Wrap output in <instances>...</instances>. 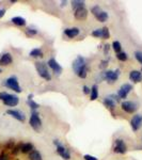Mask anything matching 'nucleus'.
I'll return each mask as SVG.
<instances>
[{
  "mask_svg": "<svg viewBox=\"0 0 142 160\" xmlns=\"http://www.w3.org/2000/svg\"><path fill=\"white\" fill-rule=\"evenodd\" d=\"M117 58L119 59L120 61H126L128 59V57H127V53L126 52H119V53H117Z\"/></svg>",
  "mask_w": 142,
  "mask_h": 160,
  "instance_id": "nucleus-29",
  "label": "nucleus"
},
{
  "mask_svg": "<svg viewBox=\"0 0 142 160\" xmlns=\"http://www.w3.org/2000/svg\"><path fill=\"white\" fill-rule=\"evenodd\" d=\"M129 79L135 83L142 81V74L140 71H131L129 73Z\"/></svg>",
  "mask_w": 142,
  "mask_h": 160,
  "instance_id": "nucleus-16",
  "label": "nucleus"
},
{
  "mask_svg": "<svg viewBox=\"0 0 142 160\" xmlns=\"http://www.w3.org/2000/svg\"><path fill=\"white\" fill-rule=\"evenodd\" d=\"M35 68H37V71H38V74L40 75L42 78H44L45 80H48V81L51 80V75L49 72H48V68L45 63H43V62H35Z\"/></svg>",
  "mask_w": 142,
  "mask_h": 160,
  "instance_id": "nucleus-3",
  "label": "nucleus"
},
{
  "mask_svg": "<svg viewBox=\"0 0 142 160\" xmlns=\"http://www.w3.org/2000/svg\"><path fill=\"white\" fill-rule=\"evenodd\" d=\"M82 90H84V94H90V93H91V89H90L89 87H87V86H84V87H82Z\"/></svg>",
  "mask_w": 142,
  "mask_h": 160,
  "instance_id": "nucleus-36",
  "label": "nucleus"
},
{
  "mask_svg": "<svg viewBox=\"0 0 142 160\" xmlns=\"http://www.w3.org/2000/svg\"><path fill=\"white\" fill-rule=\"evenodd\" d=\"M57 153H58L64 160H69L71 159V154L68 148H65L64 146H62L61 144L57 145Z\"/></svg>",
  "mask_w": 142,
  "mask_h": 160,
  "instance_id": "nucleus-14",
  "label": "nucleus"
},
{
  "mask_svg": "<svg viewBox=\"0 0 142 160\" xmlns=\"http://www.w3.org/2000/svg\"><path fill=\"white\" fill-rule=\"evenodd\" d=\"M1 72H2V71H1V68H0V73H1Z\"/></svg>",
  "mask_w": 142,
  "mask_h": 160,
  "instance_id": "nucleus-41",
  "label": "nucleus"
},
{
  "mask_svg": "<svg viewBox=\"0 0 142 160\" xmlns=\"http://www.w3.org/2000/svg\"><path fill=\"white\" fill-rule=\"evenodd\" d=\"M109 37H110L109 29H108L107 27H104L103 28V38H104V40H107V38H109Z\"/></svg>",
  "mask_w": 142,
  "mask_h": 160,
  "instance_id": "nucleus-31",
  "label": "nucleus"
},
{
  "mask_svg": "<svg viewBox=\"0 0 142 160\" xmlns=\"http://www.w3.org/2000/svg\"><path fill=\"white\" fill-rule=\"evenodd\" d=\"M32 97H33V95L32 94H30L29 96H28V100H27V104L28 106L32 109L33 111H35V109H38L40 106H38V104H37V102H34V100L32 99Z\"/></svg>",
  "mask_w": 142,
  "mask_h": 160,
  "instance_id": "nucleus-21",
  "label": "nucleus"
},
{
  "mask_svg": "<svg viewBox=\"0 0 142 160\" xmlns=\"http://www.w3.org/2000/svg\"><path fill=\"white\" fill-rule=\"evenodd\" d=\"M4 86L7 88H9V89L13 90V91H15L16 93L22 92V88L19 87L18 80H17V78L15 76H12V77H10V78H8L6 80V82H4Z\"/></svg>",
  "mask_w": 142,
  "mask_h": 160,
  "instance_id": "nucleus-6",
  "label": "nucleus"
},
{
  "mask_svg": "<svg viewBox=\"0 0 142 160\" xmlns=\"http://www.w3.org/2000/svg\"><path fill=\"white\" fill-rule=\"evenodd\" d=\"M38 33V31L35 29H31V28H28L27 30H26V34L28 35V37H32V35H35Z\"/></svg>",
  "mask_w": 142,
  "mask_h": 160,
  "instance_id": "nucleus-32",
  "label": "nucleus"
},
{
  "mask_svg": "<svg viewBox=\"0 0 142 160\" xmlns=\"http://www.w3.org/2000/svg\"><path fill=\"white\" fill-rule=\"evenodd\" d=\"M74 15H75V18L76 19H79V20L86 19L88 16V10L86 8H80V9L75 11Z\"/></svg>",
  "mask_w": 142,
  "mask_h": 160,
  "instance_id": "nucleus-15",
  "label": "nucleus"
},
{
  "mask_svg": "<svg viewBox=\"0 0 142 160\" xmlns=\"http://www.w3.org/2000/svg\"><path fill=\"white\" fill-rule=\"evenodd\" d=\"M0 160H9V156L6 153H1L0 154Z\"/></svg>",
  "mask_w": 142,
  "mask_h": 160,
  "instance_id": "nucleus-37",
  "label": "nucleus"
},
{
  "mask_svg": "<svg viewBox=\"0 0 142 160\" xmlns=\"http://www.w3.org/2000/svg\"><path fill=\"white\" fill-rule=\"evenodd\" d=\"M30 57H33V58H42L43 52L40 48H34V49L30 51Z\"/></svg>",
  "mask_w": 142,
  "mask_h": 160,
  "instance_id": "nucleus-24",
  "label": "nucleus"
},
{
  "mask_svg": "<svg viewBox=\"0 0 142 160\" xmlns=\"http://www.w3.org/2000/svg\"><path fill=\"white\" fill-rule=\"evenodd\" d=\"M4 14H6V10H4V9L0 10V18H1V17H3Z\"/></svg>",
  "mask_w": 142,
  "mask_h": 160,
  "instance_id": "nucleus-38",
  "label": "nucleus"
},
{
  "mask_svg": "<svg viewBox=\"0 0 142 160\" xmlns=\"http://www.w3.org/2000/svg\"><path fill=\"white\" fill-rule=\"evenodd\" d=\"M109 47H110L109 45H105V53H107L109 51Z\"/></svg>",
  "mask_w": 142,
  "mask_h": 160,
  "instance_id": "nucleus-40",
  "label": "nucleus"
},
{
  "mask_svg": "<svg viewBox=\"0 0 142 160\" xmlns=\"http://www.w3.org/2000/svg\"><path fill=\"white\" fill-rule=\"evenodd\" d=\"M131 90H133V86H131V84H129V83H124L123 86L120 88V90H119V92H118L119 98L125 99L126 97H127L128 93H129Z\"/></svg>",
  "mask_w": 142,
  "mask_h": 160,
  "instance_id": "nucleus-9",
  "label": "nucleus"
},
{
  "mask_svg": "<svg viewBox=\"0 0 142 160\" xmlns=\"http://www.w3.org/2000/svg\"><path fill=\"white\" fill-rule=\"evenodd\" d=\"M12 62H13V58H12L11 53H9V52L2 55L1 58H0V65L6 66V65H9V64H11Z\"/></svg>",
  "mask_w": 142,
  "mask_h": 160,
  "instance_id": "nucleus-17",
  "label": "nucleus"
},
{
  "mask_svg": "<svg viewBox=\"0 0 142 160\" xmlns=\"http://www.w3.org/2000/svg\"><path fill=\"white\" fill-rule=\"evenodd\" d=\"M135 57H136L137 61H138L139 63L142 64V52H141V51H136V52H135Z\"/></svg>",
  "mask_w": 142,
  "mask_h": 160,
  "instance_id": "nucleus-33",
  "label": "nucleus"
},
{
  "mask_svg": "<svg viewBox=\"0 0 142 160\" xmlns=\"http://www.w3.org/2000/svg\"><path fill=\"white\" fill-rule=\"evenodd\" d=\"M84 160H97L96 157L91 156V155H84Z\"/></svg>",
  "mask_w": 142,
  "mask_h": 160,
  "instance_id": "nucleus-35",
  "label": "nucleus"
},
{
  "mask_svg": "<svg viewBox=\"0 0 142 160\" xmlns=\"http://www.w3.org/2000/svg\"><path fill=\"white\" fill-rule=\"evenodd\" d=\"M92 37L103 38V28H102V29H96V30L93 31V32H92Z\"/></svg>",
  "mask_w": 142,
  "mask_h": 160,
  "instance_id": "nucleus-28",
  "label": "nucleus"
},
{
  "mask_svg": "<svg viewBox=\"0 0 142 160\" xmlns=\"http://www.w3.org/2000/svg\"><path fill=\"white\" fill-rule=\"evenodd\" d=\"M108 18V13L107 12H105V11H102L99 13V15L96 16V19L97 20H99L100 22H105L106 20H107Z\"/></svg>",
  "mask_w": 142,
  "mask_h": 160,
  "instance_id": "nucleus-26",
  "label": "nucleus"
},
{
  "mask_svg": "<svg viewBox=\"0 0 142 160\" xmlns=\"http://www.w3.org/2000/svg\"><path fill=\"white\" fill-rule=\"evenodd\" d=\"M0 99L3 102V104L9 107H15V106L18 105L19 99L16 95L9 94L7 92H1L0 93Z\"/></svg>",
  "mask_w": 142,
  "mask_h": 160,
  "instance_id": "nucleus-2",
  "label": "nucleus"
},
{
  "mask_svg": "<svg viewBox=\"0 0 142 160\" xmlns=\"http://www.w3.org/2000/svg\"><path fill=\"white\" fill-rule=\"evenodd\" d=\"M119 100H120V98H119L118 95H110V96H107L104 99V105L109 109H114Z\"/></svg>",
  "mask_w": 142,
  "mask_h": 160,
  "instance_id": "nucleus-7",
  "label": "nucleus"
},
{
  "mask_svg": "<svg viewBox=\"0 0 142 160\" xmlns=\"http://www.w3.org/2000/svg\"><path fill=\"white\" fill-rule=\"evenodd\" d=\"M72 8H73L75 11L80 9V8H84V2L80 1V0H74V1H72Z\"/></svg>",
  "mask_w": 142,
  "mask_h": 160,
  "instance_id": "nucleus-25",
  "label": "nucleus"
},
{
  "mask_svg": "<svg viewBox=\"0 0 142 160\" xmlns=\"http://www.w3.org/2000/svg\"><path fill=\"white\" fill-rule=\"evenodd\" d=\"M33 149V144L32 143H22V146H20V152L24 154L30 153Z\"/></svg>",
  "mask_w": 142,
  "mask_h": 160,
  "instance_id": "nucleus-20",
  "label": "nucleus"
},
{
  "mask_svg": "<svg viewBox=\"0 0 142 160\" xmlns=\"http://www.w3.org/2000/svg\"><path fill=\"white\" fill-rule=\"evenodd\" d=\"M64 34L69 38H73L79 34V29L78 28H69V29L64 30Z\"/></svg>",
  "mask_w": 142,
  "mask_h": 160,
  "instance_id": "nucleus-18",
  "label": "nucleus"
},
{
  "mask_svg": "<svg viewBox=\"0 0 142 160\" xmlns=\"http://www.w3.org/2000/svg\"><path fill=\"white\" fill-rule=\"evenodd\" d=\"M99 97V88H97L96 84H94L91 88V93H90V99L91 100H95Z\"/></svg>",
  "mask_w": 142,
  "mask_h": 160,
  "instance_id": "nucleus-22",
  "label": "nucleus"
},
{
  "mask_svg": "<svg viewBox=\"0 0 142 160\" xmlns=\"http://www.w3.org/2000/svg\"><path fill=\"white\" fill-rule=\"evenodd\" d=\"M126 151H127V148H126V144L124 143V141L122 139H117V140H115V145H114V148H113V152L118 154H125Z\"/></svg>",
  "mask_w": 142,
  "mask_h": 160,
  "instance_id": "nucleus-11",
  "label": "nucleus"
},
{
  "mask_svg": "<svg viewBox=\"0 0 142 160\" xmlns=\"http://www.w3.org/2000/svg\"><path fill=\"white\" fill-rule=\"evenodd\" d=\"M141 72H142V68H141Z\"/></svg>",
  "mask_w": 142,
  "mask_h": 160,
  "instance_id": "nucleus-42",
  "label": "nucleus"
},
{
  "mask_svg": "<svg viewBox=\"0 0 142 160\" xmlns=\"http://www.w3.org/2000/svg\"><path fill=\"white\" fill-rule=\"evenodd\" d=\"M91 12L93 13V15H94V16L96 17L97 15H99V13L102 12V9L99 8V6H95V7H93L92 9H91Z\"/></svg>",
  "mask_w": 142,
  "mask_h": 160,
  "instance_id": "nucleus-30",
  "label": "nucleus"
},
{
  "mask_svg": "<svg viewBox=\"0 0 142 160\" xmlns=\"http://www.w3.org/2000/svg\"><path fill=\"white\" fill-rule=\"evenodd\" d=\"M29 123H30V126L34 130L38 131L41 129V127H42V121H41L40 117H38V113L37 111H32V112H31Z\"/></svg>",
  "mask_w": 142,
  "mask_h": 160,
  "instance_id": "nucleus-5",
  "label": "nucleus"
},
{
  "mask_svg": "<svg viewBox=\"0 0 142 160\" xmlns=\"http://www.w3.org/2000/svg\"><path fill=\"white\" fill-rule=\"evenodd\" d=\"M119 76H120V69H115V71H106L100 75V79L107 80L109 83H113Z\"/></svg>",
  "mask_w": 142,
  "mask_h": 160,
  "instance_id": "nucleus-4",
  "label": "nucleus"
},
{
  "mask_svg": "<svg viewBox=\"0 0 142 160\" xmlns=\"http://www.w3.org/2000/svg\"><path fill=\"white\" fill-rule=\"evenodd\" d=\"M108 61H102V65H100V68H105L106 65H107Z\"/></svg>",
  "mask_w": 142,
  "mask_h": 160,
  "instance_id": "nucleus-39",
  "label": "nucleus"
},
{
  "mask_svg": "<svg viewBox=\"0 0 142 160\" xmlns=\"http://www.w3.org/2000/svg\"><path fill=\"white\" fill-rule=\"evenodd\" d=\"M112 47H113V50L115 51L117 53L121 52V49H122V46H121V43L119 41H114L112 43Z\"/></svg>",
  "mask_w": 142,
  "mask_h": 160,
  "instance_id": "nucleus-27",
  "label": "nucleus"
},
{
  "mask_svg": "<svg viewBox=\"0 0 142 160\" xmlns=\"http://www.w3.org/2000/svg\"><path fill=\"white\" fill-rule=\"evenodd\" d=\"M11 22L16 26H25L26 25V19L24 18V17H20V16L13 17V18L11 19Z\"/></svg>",
  "mask_w": 142,
  "mask_h": 160,
  "instance_id": "nucleus-23",
  "label": "nucleus"
},
{
  "mask_svg": "<svg viewBox=\"0 0 142 160\" xmlns=\"http://www.w3.org/2000/svg\"><path fill=\"white\" fill-rule=\"evenodd\" d=\"M121 107H122V110H124L127 113H134L138 109V107H137L135 102H128V100H124L122 104H121Z\"/></svg>",
  "mask_w": 142,
  "mask_h": 160,
  "instance_id": "nucleus-8",
  "label": "nucleus"
},
{
  "mask_svg": "<svg viewBox=\"0 0 142 160\" xmlns=\"http://www.w3.org/2000/svg\"><path fill=\"white\" fill-rule=\"evenodd\" d=\"M73 69L78 77H80V78H86L87 74H88V66H87L84 58H82L81 56L77 57L76 60L73 62Z\"/></svg>",
  "mask_w": 142,
  "mask_h": 160,
  "instance_id": "nucleus-1",
  "label": "nucleus"
},
{
  "mask_svg": "<svg viewBox=\"0 0 142 160\" xmlns=\"http://www.w3.org/2000/svg\"><path fill=\"white\" fill-rule=\"evenodd\" d=\"M20 146H22V143L18 144L17 146H15V148H12V149H13L12 153L14 154V155H16L17 153H18V152H20Z\"/></svg>",
  "mask_w": 142,
  "mask_h": 160,
  "instance_id": "nucleus-34",
  "label": "nucleus"
},
{
  "mask_svg": "<svg viewBox=\"0 0 142 160\" xmlns=\"http://www.w3.org/2000/svg\"><path fill=\"white\" fill-rule=\"evenodd\" d=\"M29 160H43L42 155L37 149H32L29 153Z\"/></svg>",
  "mask_w": 142,
  "mask_h": 160,
  "instance_id": "nucleus-19",
  "label": "nucleus"
},
{
  "mask_svg": "<svg viewBox=\"0 0 142 160\" xmlns=\"http://www.w3.org/2000/svg\"><path fill=\"white\" fill-rule=\"evenodd\" d=\"M48 66L53 69V72L55 73L56 75H60L62 73V68H61V65L60 64L57 62L55 59L53 58H51L49 61H48Z\"/></svg>",
  "mask_w": 142,
  "mask_h": 160,
  "instance_id": "nucleus-13",
  "label": "nucleus"
},
{
  "mask_svg": "<svg viewBox=\"0 0 142 160\" xmlns=\"http://www.w3.org/2000/svg\"><path fill=\"white\" fill-rule=\"evenodd\" d=\"M7 114L11 115V117H13L14 118H16L17 121H19V122H24V121L26 120V117L25 114L22 112V111L19 110H13V109H10L7 111Z\"/></svg>",
  "mask_w": 142,
  "mask_h": 160,
  "instance_id": "nucleus-12",
  "label": "nucleus"
},
{
  "mask_svg": "<svg viewBox=\"0 0 142 160\" xmlns=\"http://www.w3.org/2000/svg\"><path fill=\"white\" fill-rule=\"evenodd\" d=\"M130 126L134 131H137L140 129L142 126V114H136L134 115L133 118L130 120Z\"/></svg>",
  "mask_w": 142,
  "mask_h": 160,
  "instance_id": "nucleus-10",
  "label": "nucleus"
}]
</instances>
